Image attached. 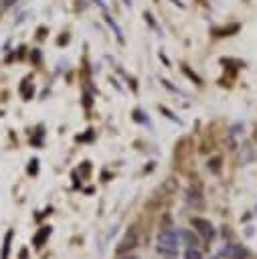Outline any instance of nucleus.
<instances>
[{
    "mask_svg": "<svg viewBox=\"0 0 257 259\" xmlns=\"http://www.w3.org/2000/svg\"><path fill=\"white\" fill-rule=\"evenodd\" d=\"M158 251L168 255V257H176V253H178V237H176L174 231L166 229V231H162L158 235Z\"/></svg>",
    "mask_w": 257,
    "mask_h": 259,
    "instance_id": "1",
    "label": "nucleus"
},
{
    "mask_svg": "<svg viewBox=\"0 0 257 259\" xmlns=\"http://www.w3.org/2000/svg\"><path fill=\"white\" fill-rule=\"evenodd\" d=\"M192 225L194 227H198V231L206 237V239H210L212 235H215V231H212V225L208 223V221H204V219H192Z\"/></svg>",
    "mask_w": 257,
    "mask_h": 259,
    "instance_id": "2",
    "label": "nucleus"
},
{
    "mask_svg": "<svg viewBox=\"0 0 257 259\" xmlns=\"http://www.w3.org/2000/svg\"><path fill=\"white\" fill-rule=\"evenodd\" d=\"M223 255L229 257V259H243L245 257V251H243L241 245H227L223 249Z\"/></svg>",
    "mask_w": 257,
    "mask_h": 259,
    "instance_id": "3",
    "label": "nucleus"
},
{
    "mask_svg": "<svg viewBox=\"0 0 257 259\" xmlns=\"http://www.w3.org/2000/svg\"><path fill=\"white\" fill-rule=\"evenodd\" d=\"M184 259H202V253L196 247H188L184 253Z\"/></svg>",
    "mask_w": 257,
    "mask_h": 259,
    "instance_id": "4",
    "label": "nucleus"
},
{
    "mask_svg": "<svg viewBox=\"0 0 257 259\" xmlns=\"http://www.w3.org/2000/svg\"><path fill=\"white\" fill-rule=\"evenodd\" d=\"M180 235H182V239L186 241V245H188V247H196V239L192 237V233H190V231H182Z\"/></svg>",
    "mask_w": 257,
    "mask_h": 259,
    "instance_id": "5",
    "label": "nucleus"
},
{
    "mask_svg": "<svg viewBox=\"0 0 257 259\" xmlns=\"http://www.w3.org/2000/svg\"><path fill=\"white\" fill-rule=\"evenodd\" d=\"M14 2H16V0H2V4H4V6H12Z\"/></svg>",
    "mask_w": 257,
    "mask_h": 259,
    "instance_id": "6",
    "label": "nucleus"
}]
</instances>
